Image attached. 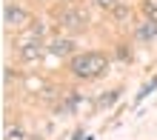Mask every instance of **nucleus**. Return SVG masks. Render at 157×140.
I'll use <instances>...</instances> for the list:
<instances>
[{"mask_svg": "<svg viewBox=\"0 0 157 140\" xmlns=\"http://www.w3.org/2000/svg\"><path fill=\"white\" fill-rule=\"evenodd\" d=\"M69 69L80 80H94V77H100V74L109 69V60L100 52H83V54H75V57H71Z\"/></svg>", "mask_w": 157, "mask_h": 140, "instance_id": "obj_1", "label": "nucleus"}, {"mask_svg": "<svg viewBox=\"0 0 157 140\" xmlns=\"http://www.w3.org/2000/svg\"><path fill=\"white\" fill-rule=\"evenodd\" d=\"M57 23L63 26V29H69V32H83V29H86V14H83L77 6H69V9L60 12Z\"/></svg>", "mask_w": 157, "mask_h": 140, "instance_id": "obj_2", "label": "nucleus"}, {"mask_svg": "<svg viewBox=\"0 0 157 140\" xmlns=\"http://www.w3.org/2000/svg\"><path fill=\"white\" fill-rule=\"evenodd\" d=\"M75 49H77V43L71 40V37H54V40L49 43V49H46V52L54 54V57H66V54H71Z\"/></svg>", "mask_w": 157, "mask_h": 140, "instance_id": "obj_3", "label": "nucleus"}, {"mask_svg": "<svg viewBox=\"0 0 157 140\" xmlns=\"http://www.w3.org/2000/svg\"><path fill=\"white\" fill-rule=\"evenodd\" d=\"M26 14L20 6H14V3H9L6 9H3V20H6V26H20V23H26Z\"/></svg>", "mask_w": 157, "mask_h": 140, "instance_id": "obj_4", "label": "nucleus"}, {"mask_svg": "<svg viewBox=\"0 0 157 140\" xmlns=\"http://www.w3.org/2000/svg\"><path fill=\"white\" fill-rule=\"evenodd\" d=\"M154 37H157V23L154 20H146V23L137 26V40L149 43V40H154Z\"/></svg>", "mask_w": 157, "mask_h": 140, "instance_id": "obj_5", "label": "nucleus"}, {"mask_svg": "<svg viewBox=\"0 0 157 140\" xmlns=\"http://www.w3.org/2000/svg\"><path fill=\"white\" fill-rule=\"evenodd\" d=\"M20 54H23V57H26V60H37V57H40V54H43V46H40L37 40H34V43H26Z\"/></svg>", "mask_w": 157, "mask_h": 140, "instance_id": "obj_6", "label": "nucleus"}, {"mask_svg": "<svg viewBox=\"0 0 157 140\" xmlns=\"http://www.w3.org/2000/svg\"><path fill=\"white\" fill-rule=\"evenodd\" d=\"M143 12H146V20L157 23V0H143Z\"/></svg>", "mask_w": 157, "mask_h": 140, "instance_id": "obj_7", "label": "nucleus"}, {"mask_svg": "<svg viewBox=\"0 0 157 140\" xmlns=\"http://www.w3.org/2000/svg\"><path fill=\"white\" fill-rule=\"evenodd\" d=\"M154 89H157V77H151V80H149V83H146V86L140 89V95H137V103H143V100L149 97V95H151Z\"/></svg>", "mask_w": 157, "mask_h": 140, "instance_id": "obj_8", "label": "nucleus"}, {"mask_svg": "<svg viewBox=\"0 0 157 140\" xmlns=\"http://www.w3.org/2000/svg\"><path fill=\"white\" fill-rule=\"evenodd\" d=\"M117 97H120V91H117V89H114V91H109L106 97H100V106H103V109H109L112 103H117Z\"/></svg>", "mask_w": 157, "mask_h": 140, "instance_id": "obj_9", "label": "nucleus"}, {"mask_svg": "<svg viewBox=\"0 0 157 140\" xmlns=\"http://www.w3.org/2000/svg\"><path fill=\"white\" fill-rule=\"evenodd\" d=\"M112 14L117 17V20H126V17H128V6H126V3H117V6L112 9Z\"/></svg>", "mask_w": 157, "mask_h": 140, "instance_id": "obj_10", "label": "nucleus"}, {"mask_svg": "<svg viewBox=\"0 0 157 140\" xmlns=\"http://www.w3.org/2000/svg\"><path fill=\"white\" fill-rule=\"evenodd\" d=\"M91 3H94L97 9H106V12H112V9L120 3V0H91Z\"/></svg>", "mask_w": 157, "mask_h": 140, "instance_id": "obj_11", "label": "nucleus"}, {"mask_svg": "<svg viewBox=\"0 0 157 140\" xmlns=\"http://www.w3.org/2000/svg\"><path fill=\"white\" fill-rule=\"evenodd\" d=\"M6 140H23V132H20V129H9V132H6Z\"/></svg>", "mask_w": 157, "mask_h": 140, "instance_id": "obj_12", "label": "nucleus"}]
</instances>
